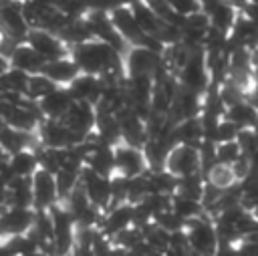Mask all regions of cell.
I'll use <instances>...</instances> for the list:
<instances>
[{"instance_id": "obj_33", "label": "cell", "mask_w": 258, "mask_h": 256, "mask_svg": "<svg viewBox=\"0 0 258 256\" xmlns=\"http://www.w3.org/2000/svg\"><path fill=\"white\" fill-rule=\"evenodd\" d=\"M246 4H252V6H256V8H258V0H248Z\"/></svg>"}, {"instance_id": "obj_2", "label": "cell", "mask_w": 258, "mask_h": 256, "mask_svg": "<svg viewBox=\"0 0 258 256\" xmlns=\"http://www.w3.org/2000/svg\"><path fill=\"white\" fill-rule=\"evenodd\" d=\"M185 236L189 252L200 256H214L218 250V236L214 230V222L204 214L185 224Z\"/></svg>"}, {"instance_id": "obj_8", "label": "cell", "mask_w": 258, "mask_h": 256, "mask_svg": "<svg viewBox=\"0 0 258 256\" xmlns=\"http://www.w3.org/2000/svg\"><path fill=\"white\" fill-rule=\"evenodd\" d=\"M113 155H115V173L113 175L131 179V177H137V175H143L149 171L143 151L139 147H133V145H127L121 141L113 147Z\"/></svg>"}, {"instance_id": "obj_21", "label": "cell", "mask_w": 258, "mask_h": 256, "mask_svg": "<svg viewBox=\"0 0 258 256\" xmlns=\"http://www.w3.org/2000/svg\"><path fill=\"white\" fill-rule=\"evenodd\" d=\"M169 210L173 214H177L185 224L196 220V218H200V216H204V208H202V204L198 200H189V198H183V196H177V194L171 196Z\"/></svg>"}, {"instance_id": "obj_4", "label": "cell", "mask_w": 258, "mask_h": 256, "mask_svg": "<svg viewBox=\"0 0 258 256\" xmlns=\"http://www.w3.org/2000/svg\"><path fill=\"white\" fill-rule=\"evenodd\" d=\"M165 171H169L175 177H185V175H196L202 173V161H200V151L194 145H173L165 157ZM204 175V173H202Z\"/></svg>"}, {"instance_id": "obj_22", "label": "cell", "mask_w": 258, "mask_h": 256, "mask_svg": "<svg viewBox=\"0 0 258 256\" xmlns=\"http://www.w3.org/2000/svg\"><path fill=\"white\" fill-rule=\"evenodd\" d=\"M56 89V85L52 83V81H48L44 75H30V79H28V87H26V97L30 99V101H40L42 97H46L48 93H52Z\"/></svg>"}, {"instance_id": "obj_16", "label": "cell", "mask_w": 258, "mask_h": 256, "mask_svg": "<svg viewBox=\"0 0 258 256\" xmlns=\"http://www.w3.org/2000/svg\"><path fill=\"white\" fill-rule=\"evenodd\" d=\"M6 208H22V210H32V189H30V177H12V179L8 181Z\"/></svg>"}, {"instance_id": "obj_6", "label": "cell", "mask_w": 258, "mask_h": 256, "mask_svg": "<svg viewBox=\"0 0 258 256\" xmlns=\"http://www.w3.org/2000/svg\"><path fill=\"white\" fill-rule=\"evenodd\" d=\"M95 119H97L95 105L83 103V101H73L67 115L60 121L73 131V135L79 139V143H85L95 133Z\"/></svg>"}, {"instance_id": "obj_11", "label": "cell", "mask_w": 258, "mask_h": 256, "mask_svg": "<svg viewBox=\"0 0 258 256\" xmlns=\"http://www.w3.org/2000/svg\"><path fill=\"white\" fill-rule=\"evenodd\" d=\"M73 103V97L69 93L67 87H56L52 93H48L46 97H42L40 101H36V107L42 115V119H54V121H60L69 107Z\"/></svg>"}, {"instance_id": "obj_12", "label": "cell", "mask_w": 258, "mask_h": 256, "mask_svg": "<svg viewBox=\"0 0 258 256\" xmlns=\"http://www.w3.org/2000/svg\"><path fill=\"white\" fill-rule=\"evenodd\" d=\"M129 226H133V206H129V204H117V206H111L103 214V220L99 224V230L107 238H113L115 234H119L121 230H125Z\"/></svg>"}, {"instance_id": "obj_14", "label": "cell", "mask_w": 258, "mask_h": 256, "mask_svg": "<svg viewBox=\"0 0 258 256\" xmlns=\"http://www.w3.org/2000/svg\"><path fill=\"white\" fill-rule=\"evenodd\" d=\"M40 75H44L48 81H52L56 87H69L79 75V67L73 62L71 56H64V58H56V60H48L44 62Z\"/></svg>"}, {"instance_id": "obj_5", "label": "cell", "mask_w": 258, "mask_h": 256, "mask_svg": "<svg viewBox=\"0 0 258 256\" xmlns=\"http://www.w3.org/2000/svg\"><path fill=\"white\" fill-rule=\"evenodd\" d=\"M79 185L85 191V196L89 198V202L101 210L103 214L113 206V198H111V177H103L97 175L95 171H91L89 167L83 165L81 169V177H79Z\"/></svg>"}, {"instance_id": "obj_30", "label": "cell", "mask_w": 258, "mask_h": 256, "mask_svg": "<svg viewBox=\"0 0 258 256\" xmlns=\"http://www.w3.org/2000/svg\"><path fill=\"white\" fill-rule=\"evenodd\" d=\"M226 2H230V4H232L236 10H242V8L246 6V2H248V0H226Z\"/></svg>"}, {"instance_id": "obj_19", "label": "cell", "mask_w": 258, "mask_h": 256, "mask_svg": "<svg viewBox=\"0 0 258 256\" xmlns=\"http://www.w3.org/2000/svg\"><path fill=\"white\" fill-rule=\"evenodd\" d=\"M224 117H226L228 121H232L234 125H238L240 129H248V127L254 125V121H256V117H258V111H256L250 103L240 101V103L230 105V107L226 109Z\"/></svg>"}, {"instance_id": "obj_1", "label": "cell", "mask_w": 258, "mask_h": 256, "mask_svg": "<svg viewBox=\"0 0 258 256\" xmlns=\"http://www.w3.org/2000/svg\"><path fill=\"white\" fill-rule=\"evenodd\" d=\"M71 58L83 75L101 77L109 67L117 65L121 60V54L115 52L109 44L93 38V40H87L83 44L73 46L71 48Z\"/></svg>"}, {"instance_id": "obj_13", "label": "cell", "mask_w": 258, "mask_h": 256, "mask_svg": "<svg viewBox=\"0 0 258 256\" xmlns=\"http://www.w3.org/2000/svg\"><path fill=\"white\" fill-rule=\"evenodd\" d=\"M67 89H69L73 101H83V103H91V105H97L103 95V83L95 75L81 73Z\"/></svg>"}, {"instance_id": "obj_9", "label": "cell", "mask_w": 258, "mask_h": 256, "mask_svg": "<svg viewBox=\"0 0 258 256\" xmlns=\"http://www.w3.org/2000/svg\"><path fill=\"white\" fill-rule=\"evenodd\" d=\"M30 189H32V210H50L58 202L54 175L40 167L30 177Z\"/></svg>"}, {"instance_id": "obj_29", "label": "cell", "mask_w": 258, "mask_h": 256, "mask_svg": "<svg viewBox=\"0 0 258 256\" xmlns=\"http://www.w3.org/2000/svg\"><path fill=\"white\" fill-rule=\"evenodd\" d=\"M8 69H10V62H8V58H6L4 54H0V77H2V75H4Z\"/></svg>"}, {"instance_id": "obj_23", "label": "cell", "mask_w": 258, "mask_h": 256, "mask_svg": "<svg viewBox=\"0 0 258 256\" xmlns=\"http://www.w3.org/2000/svg\"><path fill=\"white\" fill-rule=\"evenodd\" d=\"M236 143L240 147V153L248 159H252L256 153H258V135L252 127L248 129H240L238 135H236Z\"/></svg>"}, {"instance_id": "obj_10", "label": "cell", "mask_w": 258, "mask_h": 256, "mask_svg": "<svg viewBox=\"0 0 258 256\" xmlns=\"http://www.w3.org/2000/svg\"><path fill=\"white\" fill-rule=\"evenodd\" d=\"M34 224V210L4 208L0 212V238H12L26 234Z\"/></svg>"}, {"instance_id": "obj_15", "label": "cell", "mask_w": 258, "mask_h": 256, "mask_svg": "<svg viewBox=\"0 0 258 256\" xmlns=\"http://www.w3.org/2000/svg\"><path fill=\"white\" fill-rule=\"evenodd\" d=\"M8 62H10L12 69L24 71L26 75H38L44 67V58L38 56L26 42H20V44L14 46V50L8 56Z\"/></svg>"}, {"instance_id": "obj_3", "label": "cell", "mask_w": 258, "mask_h": 256, "mask_svg": "<svg viewBox=\"0 0 258 256\" xmlns=\"http://www.w3.org/2000/svg\"><path fill=\"white\" fill-rule=\"evenodd\" d=\"M109 20H111L113 28L117 30V34L125 40L127 46H147L151 36H147L139 28V24L135 22V16H133V12H131L127 2H123L117 8H113L109 12Z\"/></svg>"}, {"instance_id": "obj_28", "label": "cell", "mask_w": 258, "mask_h": 256, "mask_svg": "<svg viewBox=\"0 0 258 256\" xmlns=\"http://www.w3.org/2000/svg\"><path fill=\"white\" fill-rule=\"evenodd\" d=\"M69 256H95V254H93V248L83 246V244H75Z\"/></svg>"}, {"instance_id": "obj_20", "label": "cell", "mask_w": 258, "mask_h": 256, "mask_svg": "<svg viewBox=\"0 0 258 256\" xmlns=\"http://www.w3.org/2000/svg\"><path fill=\"white\" fill-rule=\"evenodd\" d=\"M204 177H206V181H208L210 185H214V187H218V189H222V191H226V189H230V187H234V185L238 183L232 165H224V163H214V165L204 173Z\"/></svg>"}, {"instance_id": "obj_7", "label": "cell", "mask_w": 258, "mask_h": 256, "mask_svg": "<svg viewBox=\"0 0 258 256\" xmlns=\"http://www.w3.org/2000/svg\"><path fill=\"white\" fill-rule=\"evenodd\" d=\"M24 42H26L38 56H42L44 62L71 56V48H69L56 34H52V32H48V30H42V28H30Z\"/></svg>"}, {"instance_id": "obj_27", "label": "cell", "mask_w": 258, "mask_h": 256, "mask_svg": "<svg viewBox=\"0 0 258 256\" xmlns=\"http://www.w3.org/2000/svg\"><path fill=\"white\" fill-rule=\"evenodd\" d=\"M169 10L179 16V18H185L189 14H196V12H202L200 8V0H165Z\"/></svg>"}, {"instance_id": "obj_32", "label": "cell", "mask_w": 258, "mask_h": 256, "mask_svg": "<svg viewBox=\"0 0 258 256\" xmlns=\"http://www.w3.org/2000/svg\"><path fill=\"white\" fill-rule=\"evenodd\" d=\"M147 256H165V254H163V252H153V250H149Z\"/></svg>"}, {"instance_id": "obj_31", "label": "cell", "mask_w": 258, "mask_h": 256, "mask_svg": "<svg viewBox=\"0 0 258 256\" xmlns=\"http://www.w3.org/2000/svg\"><path fill=\"white\" fill-rule=\"evenodd\" d=\"M30 256H48V254H46L44 250H36V252H34V254H30Z\"/></svg>"}, {"instance_id": "obj_34", "label": "cell", "mask_w": 258, "mask_h": 256, "mask_svg": "<svg viewBox=\"0 0 258 256\" xmlns=\"http://www.w3.org/2000/svg\"><path fill=\"white\" fill-rule=\"evenodd\" d=\"M2 248H4V238H0V254H2Z\"/></svg>"}, {"instance_id": "obj_26", "label": "cell", "mask_w": 258, "mask_h": 256, "mask_svg": "<svg viewBox=\"0 0 258 256\" xmlns=\"http://www.w3.org/2000/svg\"><path fill=\"white\" fill-rule=\"evenodd\" d=\"M240 127L234 125L232 121H228L226 117L220 119L218 127H216V133H214V143H228V141H236V135H238Z\"/></svg>"}, {"instance_id": "obj_25", "label": "cell", "mask_w": 258, "mask_h": 256, "mask_svg": "<svg viewBox=\"0 0 258 256\" xmlns=\"http://www.w3.org/2000/svg\"><path fill=\"white\" fill-rule=\"evenodd\" d=\"M240 147L236 141H228V143H218L216 145V163H224V165H232L238 157H240Z\"/></svg>"}, {"instance_id": "obj_24", "label": "cell", "mask_w": 258, "mask_h": 256, "mask_svg": "<svg viewBox=\"0 0 258 256\" xmlns=\"http://www.w3.org/2000/svg\"><path fill=\"white\" fill-rule=\"evenodd\" d=\"M153 224L159 226L161 230H165L167 234H173V232H179V230L185 228V222H183L177 214H173L171 210H165V212H161L159 216H155V218H153Z\"/></svg>"}, {"instance_id": "obj_18", "label": "cell", "mask_w": 258, "mask_h": 256, "mask_svg": "<svg viewBox=\"0 0 258 256\" xmlns=\"http://www.w3.org/2000/svg\"><path fill=\"white\" fill-rule=\"evenodd\" d=\"M8 167L14 177H32L38 169V157L34 149H22L8 155Z\"/></svg>"}, {"instance_id": "obj_17", "label": "cell", "mask_w": 258, "mask_h": 256, "mask_svg": "<svg viewBox=\"0 0 258 256\" xmlns=\"http://www.w3.org/2000/svg\"><path fill=\"white\" fill-rule=\"evenodd\" d=\"M171 137H173V143H175V145L181 143V145H194V147H198V145L204 141L200 117H191V119L177 121V123L173 125Z\"/></svg>"}]
</instances>
